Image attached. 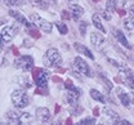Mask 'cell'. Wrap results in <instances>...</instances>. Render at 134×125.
<instances>
[{"label":"cell","mask_w":134,"mask_h":125,"mask_svg":"<svg viewBox=\"0 0 134 125\" xmlns=\"http://www.w3.org/2000/svg\"><path fill=\"white\" fill-rule=\"evenodd\" d=\"M10 98H12V103L17 108H23V107H26V106H29V103H30V98H29L27 92L25 89L13 90Z\"/></svg>","instance_id":"6da1fadb"},{"label":"cell","mask_w":134,"mask_h":125,"mask_svg":"<svg viewBox=\"0 0 134 125\" xmlns=\"http://www.w3.org/2000/svg\"><path fill=\"white\" fill-rule=\"evenodd\" d=\"M44 65L47 67H57V66L62 65V57H61L59 52L54 48L48 49L45 57H44Z\"/></svg>","instance_id":"7a4b0ae2"},{"label":"cell","mask_w":134,"mask_h":125,"mask_svg":"<svg viewBox=\"0 0 134 125\" xmlns=\"http://www.w3.org/2000/svg\"><path fill=\"white\" fill-rule=\"evenodd\" d=\"M49 76H50L49 72L47 70H43V69H35L32 72V77L37 88H45Z\"/></svg>","instance_id":"3957f363"},{"label":"cell","mask_w":134,"mask_h":125,"mask_svg":"<svg viewBox=\"0 0 134 125\" xmlns=\"http://www.w3.org/2000/svg\"><path fill=\"white\" fill-rule=\"evenodd\" d=\"M14 66L21 71H31L34 69V58L31 55H21L18 59H16Z\"/></svg>","instance_id":"277c9868"},{"label":"cell","mask_w":134,"mask_h":125,"mask_svg":"<svg viewBox=\"0 0 134 125\" xmlns=\"http://www.w3.org/2000/svg\"><path fill=\"white\" fill-rule=\"evenodd\" d=\"M74 67H75V72H77V73L80 72L81 75L88 76V77H92L93 76L90 67L88 66V63L84 61L83 58H80V57H76L74 59Z\"/></svg>","instance_id":"5b68a950"},{"label":"cell","mask_w":134,"mask_h":125,"mask_svg":"<svg viewBox=\"0 0 134 125\" xmlns=\"http://www.w3.org/2000/svg\"><path fill=\"white\" fill-rule=\"evenodd\" d=\"M30 21L32 22L35 26H37L40 30H43V31H45V32H52V29H53V25L48 22V21H45L44 18H41L39 14H31L30 16Z\"/></svg>","instance_id":"8992f818"},{"label":"cell","mask_w":134,"mask_h":125,"mask_svg":"<svg viewBox=\"0 0 134 125\" xmlns=\"http://www.w3.org/2000/svg\"><path fill=\"white\" fill-rule=\"evenodd\" d=\"M17 32H18V27H16V26H5V27H3L1 29V41H3V44L4 43H9L13 39V36L17 35Z\"/></svg>","instance_id":"52a82bcc"},{"label":"cell","mask_w":134,"mask_h":125,"mask_svg":"<svg viewBox=\"0 0 134 125\" xmlns=\"http://www.w3.org/2000/svg\"><path fill=\"white\" fill-rule=\"evenodd\" d=\"M9 16H12L13 18H16V21H18L19 23H22V25L26 26V27H31V25H32V22H30L29 19H26V17H23L18 10L10 9V10H9Z\"/></svg>","instance_id":"ba28073f"},{"label":"cell","mask_w":134,"mask_h":125,"mask_svg":"<svg viewBox=\"0 0 134 125\" xmlns=\"http://www.w3.org/2000/svg\"><path fill=\"white\" fill-rule=\"evenodd\" d=\"M116 95L119 97V99H120V102L122 103V106H125V107H129V106H130L132 99H130L129 94L124 92L122 88H117L116 89Z\"/></svg>","instance_id":"9c48e42d"},{"label":"cell","mask_w":134,"mask_h":125,"mask_svg":"<svg viewBox=\"0 0 134 125\" xmlns=\"http://www.w3.org/2000/svg\"><path fill=\"white\" fill-rule=\"evenodd\" d=\"M36 116H37L39 121H41V123H47V121H49V119H50V112H49L48 108L39 107L37 110H36Z\"/></svg>","instance_id":"30bf717a"},{"label":"cell","mask_w":134,"mask_h":125,"mask_svg":"<svg viewBox=\"0 0 134 125\" xmlns=\"http://www.w3.org/2000/svg\"><path fill=\"white\" fill-rule=\"evenodd\" d=\"M114 36L116 37V40L122 45V47H125L126 49H132V45L129 44V41L126 40V37H125V35L122 34V31H120V30H114Z\"/></svg>","instance_id":"8fae6325"},{"label":"cell","mask_w":134,"mask_h":125,"mask_svg":"<svg viewBox=\"0 0 134 125\" xmlns=\"http://www.w3.org/2000/svg\"><path fill=\"white\" fill-rule=\"evenodd\" d=\"M70 10H71L72 18H74L75 21H79V19L81 18V16L84 14L83 7H80V5H77V4H71V5H70Z\"/></svg>","instance_id":"7c38bea8"},{"label":"cell","mask_w":134,"mask_h":125,"mask_svg":"<svg viewBox=\"0 0 134 125\" xmlns=\"http://www.w3.org/2000/svg\"><path fill=\"white\" fill-rule=\"evenodd\" d=\"M74 48L79 52V53L84 54V55H86L89 59H94V55H93V53L85 47V45H83V44H80V43H74Z\"/></svg>","instance_id":"4fadbf2b"},{"label":"cell","mask_w":134,"mask_h":125,"mask_svg":"<svg viewBox=\"0 0 134 125\" xmlns=\"http://www.w3.org/2000/svg\"><path fill=\"white\" fill-rule=\"evenodd\" d=\"M90 43H92L93 47L99 48L100 45L104 43V37L100 35V34H98V32H92L90 34Z\"/></svg>","instance_id":"5bb4252c"},{"label":"cell","mask_w":134,"mask_h":125,"mask_svg":"<svg viewBox=\"0 0 134 125\" xmlns=\"http://www.w3.org/2000/svg\"><path fill=\"white\" fill-rule=\"evenodd\" d=\"M124 73V80H125V83H126V85H129L130 88H133L134 89V72L130 70V69H126L125 71H122Z\"/></svg>","instance_id":"9a60e30c"},{"label":"cell","mask_w":134,"mask_h":125,"mask_svg":"<svg viewBox=\"0 0 134 125\" xmlns=\"http://www.w3.org/2000/svg\"><path fill=\"white\" fill-rule=\"evenodd\" d=\"M81 95V93H77V92H72V90H68L67 92V95H66V99L67 102L70 103V105H76V102H77V99H79V97Z\"/></svg>","instance_id":"2e32d148"},{"label":"cell","mask_w":134,"mask_h":125,"mask_svg":"<svg viewBox=\"0 0 134 125\" xmlns=\"http://www.w3.org/2000/svg\"><path fill=\"white\" fill-rule=\"evenodd\" d=\"M32 119H34L32 113H30V112H21V115H19V119H18V125L27 124V123L32 121Z\"/></svg>","instance_id":"e0dca14e"},{"label":"cell","mask_w":134,"mask_h":125,"mask_svg":"<svg viewBox=\"0 0 134 125\" xmlns=\"http://www.w3.org/2000/svg\"><path fill=\"white\" fill-rule=\"evenodd\" d=\"M90 97H92L93 99L98 101L99 103H106V102H107L106 97H104L102 93H99L98 90H96V89H92V90H90Z\"/></svg>","instance_id":"ac0fdd59"},{"label":"cell","mask_w":134,"mask_h":125,"mask_svg":"<svg viewBox=\"0 0 134 125\" xmlns=\"http://www.w3.org/2000/svg\"><path fill=\"white\" fill-rule=\"evenodd\" d=\"M92 21H93V25H94V27L96 29H98V31L100 32H106V30H104V27H103V25H102V21H100V18L98 14H93V18H92Z\"/></svg>","instance_id":"d6986e66"},{"label":"cell","mask_w":134,"mask_h":125,"mask_svg":"<svg viewBox=\"0 0 134 125\" xmlns=\"http://www.w3.org/2000/svg\"><path fill=\"white\" fill-rule=\"evenodd\" d=\"M103 112L106 113V116H107V117L112 119L114 121H119V120H120V116H119V113H117V112H115L114 110H111V108L104 107V110H103Z\"/></svg>","instance_id":"ffe728a7"},{"label":"cell","mask_w":134,"mask_h":125,"mask_svg":"<svg viewBox=\"0 0 134 125\" xmlns=\"http://www.w3.org/2000/svg\"><path fill=\"white\" fill-rule=\"evenodd\" d=\"M99 77H100V80H102V84H103V85L106 87V89L108 90V92H110V90L114 88L112 83L110 81V79H108V77H107V76H106L104 73H102V72H100V73H99Z\"/></svg>","instance_id":"44dd1931"},{"label":"cell","mask_w":134,"mask_h":125,"mask_svg":"<svg viewBox=\"0 0 134 125\" xmlns=\"http://www.w3.org/2000/svg\"><path fill=\"white\" fill-rule=\"evenodd\" d=\"M124 27H125L128 31L133 32L134 31V18L130 17V16L128 18H125V19H124Z\"/></svg>","instance_id":"7402d4cb"},{"label":"cell","mask_w":134,"mask_h":125,"mask_svg":"<svg viewBox=\"0 0 134 125\" xmlns=\"http://www.w3.org/2000/svg\"><path fill=\"white\" fill-rule=\"evenodd\" d=\"M116 5H117V0H107V3H106V10L108 13H114L115 9H116Z\"/></svg>","instance_id":"603a6c76"},{"label":"cell","mask_w":134,"mask_h":125,"mask_svg":"<svg viewBox=\"0 0 134 125\" xmlns=\"http://www.w3.org/2000/svg\"><path fill=\"white\" fill-rule=\"evenodd\" d=\"M14 80L18 81V84H19V85H22L23 88H30V87H31V84L29 83L27 77H25V76H17Z\"/></svg>","instance_id":"cb8c5ba5"},{"label":"cell","mask_w":134,"mask_h":125,"mask_svg":"<svg viewBox=\"0 0 134 125\" xmlns=\"http://www.w3.org/2000/svg\"><path fill=\"white\" fill-rule=\"evenodd\" d=\"M108 62H110L112 66H115L116 69H119V70H120L121 72L125 71V70L128 69V67H126V65H124V63H120V62H117V61H115V59H111V58H110V59H108Z\"/></svg>","instance_id":"d4e9b609"},{"label":"cell","mask_w":134,"mask_h":125,"mask_svg":"<svg viewBox=\"0 0 134 125\" xmlns=\"http://www.w3.org/2000/svg\"><path fill=\"white\" fill-rule=\"evenodd\" d=\"M65 88H66L67 90H72V92H77V93H81V89L76 88V87L74 85V83H72L71 80H66V81H65Z\"/></svg>","instance_id":"484cf974"},{"label":"cell","mask_w":134,"mask_h":125,"mask_svg":"<svg viewBox=\"0 0 134 125\" xmlns=\"http://www.w3.org/2000/svg\"><path fill=\"white\" fill-rule=\"evenodd\" d=\"M55 26H57V29L59 30V32L62 34V35H65L68 32V29H67V25H65L63 22H57L55 23Z\"/></svg>","instance_id":"4316f807"},{"label":"cell","mask_w":134,"mask_h":125,"mask_svg":"<svg viewBox=\"0 0 134 125\" xmlns=\"http://www.w3.org/2000/svg\"><path fill=\"white\" fill-rule=\"evenodd\" d=\"M88 26H89V23H88L86 21H83V22H80V26H79V31H80V35H81V36H85V34H86V30H88Z\"/></svg>","instance_id":"83f0119b"},{"label":"cell","mask_w":134,"mask_h":125,"mask_svg":"<svg viewBox=\"0 0 134 125\" xmlns=\"http://www.w3.org/2000/svg\"><path fill=\"white\" fill-rule=\"evenodd\" d=\"M94 124H96L94 119H92V117H85L83 120H80L76 125H94Z\"/></svg>","instance_id":"f1b7e54d"},{"label":"cell","mask_w":134,"mask_h":125,"mask_svg":"<svg viewBox=\"0 0 134 125\" xmlns=\"http://www.w3.org/2000/svg\"><path fill=\"white\" fill-rule=\"evenodd\" d=\"M29 3L34 7H37V8H45V4L43 0H29Z\"/></svg>","instance_id":"f546056e"},{"label":"cell","mask_w":134,"mask_h":125,"mask_svg":"<svg viewBox=\"0 0 134 125\" xmlns=\"http://www.w3.org/2000/svg\"><path fill=\"white\" fill-rule=\"evenodd\" d=\"M4 3L7 4V5H16V7H18V5H22L23 4V1L22 0H4Z\"/></svg>","instance_id":"4dcf8cb0"},{"label":"cell","mask_w":134,"mask_h":125,"mask_svg":"<svg viewBox=\"0 0 134 125\" xmlns=\"http://www.w3.org/2000/svg\"><path fill=\"white\" fill-rule=\"evenodd\" d=\"M35 93H36V94H48V88H47V87H45V88H37Z\"/></svg>","instance_id":"1f68e13d"},{"label":"cell","mask_w":134,"mask_h":125,"mask_svg":"<svg viewBox=\"0 0 134 125\" xmlns=\"http://www.w3.org/2000/svg\"><path fill=\"white\" fill-rule=\"evenodd\" d=\"M103 17L106 18V19H107V21H111V13H108V12H107V10H106V12H104V13H103Z\"/></svg>","instance_id":"d6a6232c"},{"label":"cell","mask_w":134,"mask_h":125,"mask_svg":"<svg viewBox=\"0 0 134 125\" xmlns=\"http://www.w3.org/2000/svg\"><path fill=\"white\" fill-rule=\"evenodd\" d=\"M129 16L134 18V5H130V7H129Z\"/></svg>","instance_id":"836d02e7"},{"label":"cell","mask_w":134,"mask_h":125,"mask_svg":"<svg viewBox=\"0 0 134 125\" xmlns=\"http://www.w3.org/2000/svg\"><path fill=\"white\" fill-rule=\"evenodd\" d=\"M30 34H31L34 37H36V39H39V37H40V34H39V32H35L34 30H31V31H30Z\"/></svg>","instance_id":"e575fe53"},{"label":"cell","mask_w":134,"mask_h":125,"mask_svg":"<svg viewBox=\"0 0 134 125\" xmlns=\"http://www.w3.org/2000/svg\"><path fill=\"white\" fill-rule=\"evenodd\" d=\"M120 125H134V124L129 123L128 120H121V121H120Z\"/></svg>","instance_id":"d590c367"},{"label":"cell","mask_w":134,"mask_h":125,"mask_svg":"<svg viewBox=\"0 0 134 125\" xmlns=\"http://www.w3.org/2000/svg\"><path fill=\"white\" fill-rule=\"evenodd\" d=\"M12 50H13V54H14V55H19V52H18V49H17L16 47H13Z\"/></svg>","instance_id":"8d00e7d4"},{"label":"cell","mask_w":134,"mask_h":125,"mask_svg":"<svg viewBox=\"0 0 134 125\" xmlns=\"http://www.w3.org/2000/svg\"><path fill=\"white\" fill-rule=\"evenodd\" d=\"M94 115H96V116L99 115V110H98V108H94Z\"/></svg>","instance_id":"74e56055"},{"label":"cell","mask_w":134,"mask_h":125,"mask_svg":"<svg viewBox=\"0 0 134 125\" xmlns=\"http://www.w3.org/2000/svg\"><path fill=\"white\" fill-rule=\"evenodd\" d=\"M117 12H119V10H117ZM119 14H120V16H124V14H125V12H124L122 9H120V12H119Z\"/></svg>","instance_id":"f35d334b"},{"label":"cell","mask_w":134,"mask_h":125,"mask_svg":"<svg viewBox=\"0 0 134 125\" xmlns=\"http://www.w3.org/2000/svg\"><path fill=\"white\" fill-rule=\"evenodd\" d=\"M53 80H54L55 83H57V81H61V79H59V77H57V76H54V77H53Z\"/></svg>","instance_id":"ab89813d"},{"label":"cell","mask_w":134,"mask_h":125,"mask_svg":"<svg viewBox=\"0 0 134 125\" xmlns=\"http://www.w3.org/2000/svg\"><path fill=\"white\" fill-rule=\"evenodd\" d=\"M66 125H72L71 124V119H67L66 120Z\"/></svg>","instance_id":"60d3db41"},{"label":"cell","mask_w":134,"mask_h":125,"mask_svg":"<svg viewBox=\"0 0 134 125\" xmlns=\"http://www.w3.org/2000/svg\"><path fill=\"white\" fill-rule=\"evenodd\" d=\"M130 95L133 97V101H134V89H133V88H132V92H130Z\"/></svg>","instance_id":"b9f144b4"},{"label":"cell","mask_w":134,"mask_h":125,"mask_svg":"<svg viewBox=\"0 0 134 125\" xmlns=\"http://www.w3.org/2000/svg\"><path fill=\"white\" fill-rule=\"evenodd\" d=\"M52 125H62V124H61V121H55V123H53Z\"/></svg>","instance_id":"7bdbcfd3"},{"label":"cell","mask_w":134,"mask_h":125,"mask_svg":"<svg viewBox=\"0 0 134 125\" xmlns=\"http://www.w3.org/2000/svg\"><path fill=\"white\" fill-rule=\"evenodd\" d=\"M68 1H70V3H71V4H75V3H76V1H77V0H68Z\"/></svg>","instance_id":"ee69618b"},{"label":"cell","mask_w":134,"mask_h":125,"mask_svg":"<svg viewBox=\"0 0 134 125\" xmlns=\"http://www.w3.org/2000/svg\"><path fill=\"white\" fill-rule=\"evenodd\" d=\"M93 1H94V3H98V1H100V0H93Z\"/></svg>","instance_id":"f6af8a7d"},{"label":"cell","mask_w":134,"mask_h":125,"mask_svg":"<svg viewBox=\"0 0 134 125\" xmlns=\"http://www.w3.org/2000/svg\"><path fill=\"white\" fill-rule=\"evenodd\" d=\"M98 125H106V124H98Z\"/></svg>","instance_id":"bcb514c9"},{"label":"cell","mask_w":134,"mask_h":125,"mask_svg":"<svg viewBox=\"0 0 134 125\" xmlns=\"http://www.w3.org/2000/svg\"><path fill=\"white\" fill-rule=\"evenodd\" d=\"M52 1H55V0H52Z\"/></svg>","instance_id":"7dc6e473"}]
</instances>
